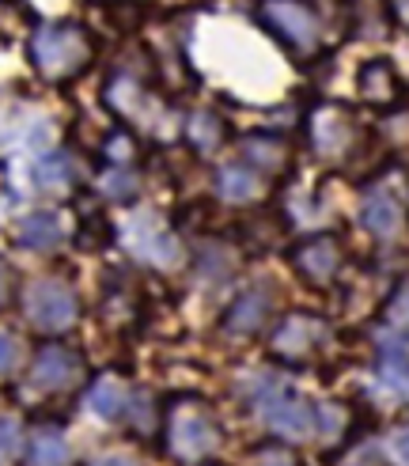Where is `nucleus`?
I'll return each mask as SVG.
<instances>
[{"label": "nucleus", "instance_id": "obj_22", "mask_svg": "<svg viewBox=\"0 0 409 466\" xmlns=\"http://www.w3.org/2000/svg\"><path fill=\"white\" fill-rule=\"evenodd\" d=\"M122 417H129V425H133L136 432H148V429L155 425V399H152L148 390H129Z\"/></svg>", "mask_w": 409, "mask_h": 466}, {"label": "nucleus", "instance_id": "obj_23", "mask_svg": "<svg viewBox=\"0 0 409 466\" xmlns=\"http://www.w3.org/2000/svg\"><path fill=\"white\" fill-rule=\"evenodd\" d=\"M383 315H386V322H391L398 334L409 338V281H405L402 289L391 292V299H386V311H383Z\"/></svg>", "mask_w": 409, "mask_h": 466}, {"label": "nucleus", "instance_id": "obj_8", "mask_svg": "<svg viewBox=\"0 0 409 466\" xmlns=\"http://www.w3.org/2000/svg\"><path fill=\"white\" fill-rule=\"evenodd\" d=\"M288 258L311 289H326L341 273V239L330 236V231H318V236H307L295 243Z\"/></svg>", "mask_w": 409, "mask_h": 466}, {"label": "nucleus", "instance_id": "obj_1", "mask_svg": "<svg viewBox=\"0 0 409 466\" xmlns=\"http://www.w3.org/2000/svg\"><path fill=\"white\" fill-rule=\"evenodd\" d=\"M91 57H95V42L80 27V23H42L31 35V65L42 80L54 84H68L84 76L91 68Z\"/></svg>", "mask_w": 409, "mask_h": 466}, {"label": "nucleus", "instance_id": "obj_17", "mask_svg": "<svg viewBox=\"0 0 409 466\" xmlns=\"http://www.w3.org/2000/svg\"><path fill=\"white\" fill-rule=\"evenodd\" d=\"M76 182V163L65 152H45L35 163V190L42 194H65L68 186Z\"/></svg>", "mask_w": 409, "mask_h": 466}, {"label": "nucleus", "instance_id": "obj_31", "mask_svg": "<svg viewBox=\"0 0 409 466\" xmlns=\"http://www.w3.org/2000/svg\"><path fill=\"white\" fill-rule=\"evenodd\" d=\"M95 466H141V462L129 459V455H106V459H99Z\"/></svg>", "mask_w": 409, "mask_h": 466}, {"label": "nucleus", "instance_id": "obj_29", "mask_svg": "<svg viewBox=\"0 0 409 466\" xmlns=\"http://www.w3.org/2000/svg\"><path fill=\"white\" fill-rule=\"evenodd\" d=\"M386 5V15H391V23H398V27L409 31V0H383Z\"/></svg>", "mask_w": 409, "mask_h": 466}, {"label": "nucleus", "instance_id": "obj_20", "mask_svg": "<svg viewBox=\"0 0 409 466\" xmlns=\"http://www.w3.org/2000/svg\"><path fill=\"white\" fill-rule=\"evenodd\" d=\"M125 399H129V387L122 380H114V376H99V383L91 387V413H99L103 421H114V417H122L125 410Z\"/></svg>", "mask_w": 409, "mask_h": 466}, {"label": "nucleus", "instance_id": "obj_30", "mask_svg": "<svg viewBox=\"0 0 409 466\" xmlns=\"http://www.w3.org/2000/svg\"><path fill=\"white\" fill-rule=\"evenodd\" d=\"M15 357H19V349L8 334H0V371H12L15 368Z\"/></svg>", "mask_w": 409, "mask_h": 466}, {"label": "nucleus", "instance_id": "obj_10", "mask_svg": "<svg viewBox=\"0 0 409 466\" xmlns=\"http://www.w3.org/2000/svg\"><path fill=\"white\" fill-rule=\"evenodd\" d=\"M273 304H277V292H273L269 285H250L246 292H239L232 304H227V311L220 319L224 334H232V338L258 334L262 326L269 322V315H273Z\"/></svg>", "mask_w": 409, "mask_h": 466}, {"label": "nucleus", "instance_id": "obj_24", "mask_svg": "<svg viewBox=\"0 0 409 466\" xmlns=\"http://www.w3.org/2000/svg\"><path fill=\"white\" fill-rule=\"evenodd\" d=\"M254 466H304V462L281 444H262L254 448Z\"/></svg>", "mask_w": 409, "mask_h": 466}, {"label": "nucleus", "instance_id": "obj_19", "mask_svg": "<svg viewBox=\"0 0 409 466\" xmlns=\"http://www.w3.org/2000/svg\"><path fill=\"white\" fill-rule=\"evenodd\" d=\"M27 466H68V444L57 425H38L31 432Z\"/></svg>", "mask_w": 409, "mask_h": 466}, {"label": "nucleus", "instance_id": "obj_18", "mask_svg": "<svg viewBox=\"0 0 409 466\" xmlns=\"http://www.w3.org/2000/svg\"><path fill=\"white\" fill-rule=\"evenodd\" d=\"M243 159H246V167L250 171H258V175H277L284 163H288V148L277 141V137H246L243 141Z\"/></svg>", "mask_w": 409, "mask_h": 466}, {"label": "nucleus", "instance_id": "obj_11", "mask_svg": "<svg viewBox=\"0 0 409 466\" xmlns=\"http://www.w3.org/2000/svg\"><path fill=\"white\" fill-rule=\"evenodd\" d=\"M356 91L360 99L375 110H394L405 99V80L398 76V68L391 57H372L360 65L356 73Z\"/></svg>", "mask_w": 409, "mask_h": 466}, {"label": "nucleus", "instance_id": "obj_25", "mask_svg": "<svg viewBox=\"0 0 409 466\" xmlns=\"http://www.w3.org/2000/svg\"><path fill=\"white\" fill-rule=\"evenodd\" d=\"M133 152H136V141H133L129 133H114L110 141H106V156L114 159V167H129Z\"/></svg>", "mask_w": 409, "mask_h": 466}, {"label": "nucleus", "instance_id": "obj_21", "mask_svg": "<svg viewBox=\"0 0 409 466\" xmlns=\"http://www.w3.org/2000/svg\"><path fill=\"white\" fill-rule=\"evenodd\" d=\"M136 190H141V182H136V171L129 167H106L99 175V194H106L110 201H133Z\"/></svg>", "mask_w": 409, "mask_h": 466}, {"label": "nucleus", "instance_id": "obj_12", "mask_svg": "<svg viewBox=\"0 0 409 466\" xmlns=\"http://www.w3.org/2000/svg\"><path fill=\"white\" fill-rule=\"evenodd\" d=\"M360 220L364 228L379 239H394L398 228H402V205L386 194V190H368L360 201Z\"/></svg>", "mask_w": 409, "mask_h": 466}, {"label": "nucleus", "instance_id": "obj_28", "mask_svg": "<svg viewBox=\"0 0 409 466\" xmlns=\"http://www.w3.org/2000/svg\"><path fill=\"white\" fill-rule=\"evenodd\" d=\"M391 451H394V459H398L402 466H409V425H402V429L391 436Z\"/></svg>", "mask_w": 409, "mask_h": 466}, {"label": "nucleus", "instance_id": "obj_2", "mask_svg": "<svg viewBox=\"0 0 409 466\" xmlns=\"http://www.w3.org/2000/svg\"><path fill=\"white\" fill-rule=\"evenodd\" d=\"M164 444H167V455L178 462L209 459L224 444L220 421L209 410V402L190 399V394L186 399H171L164 410Z\"/></svg>", "mask_w": 409, "mask_h": 466}, {"label": "nucleus", "instance_id": "obj_4", "mask_svg": "<svg viewBox=\"0 0 409 466\" xmlns=\"http://www.w3.org/2000/svg\"><path fill=\"white\" fill-rule=\"evenodd\" d=\"M330 326L326 319H318L311 311H292L284 315L269 334V353L281 364H307L318 349L326 345Z\"/></svg>", "mask_w": 409, "mask_h": 466}, {"label": "nucleus", "instance_id": "obj_6", "mask_svg": "<svg viewBox=\"0 0 409 466\" xmlns=\"http://www.w3.org/2000/svg\"><path fill=\"white\" fill-rule=\"evenodd\" d=\"M87 380V364L76 349H68L61 341H42L35 349V360H31V383L38 390H50V394H65V390H76Z\"/></svg>", "mask_w": 409, "mask_h": 466}, {"label": "nucleus", "instance_id": "obj_16", "mask_svg": "<svg viewBox=\"0 0 409 466\" xmlns=\"http://www.w3.org/2000/svg\"><path fill=\"white\" fill-rule=\"evenodd\" d=\"M224 137H227V126H224L220 114H213V110H194L190 118H186V141H190V148L197 156L220 152Z\"/></svg>", "mask_w": 409, "mask_h": 466}, {"label": "nucleus", "instance_id": "obj_9", "mask_svg": "<svg viewBox=\"0 0 409 466\" xmlns=\"http://www.w3.org/2000/svg\"><path fill=\"white\" fill-rule=\"evenodd\" d=\"M262 417H265L269 432H277L284 440H311L318 432L314 406L295 399L288 390H269V399L262 402Z\"/></svg>", "mask_w": 409, "mask_h": 466}, {"label": "nucleus", "instance_id": "obj_27", "mask_svg": "<svg viewBox=\"0 0 409 466\" xmlns=\"http://www.w3.org/2000/svg\"><path fill=\"white\" fill-rule=\"evenodd\" d=\"M12 296H15V269L0 258V308H8Z\"/></svg>", "mask_w": 409, "mask_h": 466}, {"label": "nucleus", "instance_id": "obj_5", "mask_svg": "<svg viewBox=\"0 0 409 466\" xmlns=\"http://www.w3.org/2000/svg\"><path fill=\"white\" fill-rule=\"evenodd\" d=\"M23 308L35 330L42 334H61L80 319V299L76 292L61 281H35L23 296Z\"/></svg>", "mask_w": 409, "mask_h": 466}, {"label": "nucleus", "instance_id": "obj_7", "mask_svg": "<svg viewBox=\"0 0 409 466\" xmlns=\"http://www.w3.org/2000/svg\"><path fill=\"white\" fill-rule=\"evenodd\" d=\"M307 137L311 148L323 159H341L356 141V118L345 103H318L307 114Z\"/></svg>", "mask_w": 409, "mask_h": 466}, {"label": "nucleus", "instance_id": "obj_14", "mask_svg": "<svg viewBox=\"0 0 409 466\" xmlns=\"http://www.w3.org/2000/svg\"><path fill=\"white\" fill-rule=\"evenodd\" d=\"M262 190H265L262 175H258V171H250L246 163H227V167L216 171V194H220V201L246 205V201L262 198Z\"/></svg>", "mask_w": 409, "mask_h": 466}, {"label": "nucleus", "instance_id": "obj_15", "mask_svg": "<svg viewBox=\"0 0 409 466\" xmlns=\"http://www.w3.org/2000/svg\"><path fill=\"white\" fill-rule=\"evenodd\" d=\"M15 239L27 250H57L65 239V224L57 213H27L15 224Z\"/></svg>", "mask_w": 409, "mask_h": 466}, {"label": "nucleus", "instance_id": "obj_26", "mask_svg": "<svg viewBox=\"0 0 409 466\" xmlns=\"http://www.w3.org/2000/svg\"><path fill=\"white\" fill-rule=\"evenodd\" d=\"M23 440H19V425L12 421V417H0V459H12L19 455Z\"/></svg>", "mask_w": 409, "mask_h": 466}, {"label": "nucleus", "instance_id": "obj_3", "mask_svg": "<svg viewBox=\"0 0 409 466\" xmlns=\"http://www.w3.org/2000/svg\"><path fill=\"white\" fill-rule=\"evenodd\" d=\"M258 19L273 38H281L295 54H311L323 42V19L307 0H262Z\"/></svg>", "mask_w": 409, "mask_h": 466}, {"label": "nucleus", "instance_id": "obj_13", "mask_svg": "<svg viewBox=\"0 0 409 466\" xmlns=\"http://www.w3.org/2000/svg\"><path fill=\"white\" fill-rule=\"evenodd\" d=\"M379 376L391 390H402L409 399V338L405 334L379 338Z\"/></svg>", "mask_w": 409, "mask_h": 466}]
</instances>
